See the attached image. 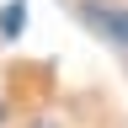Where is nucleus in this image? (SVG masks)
Here are the masks:
<instances>
[{
	"mask_svg": "<svg viewBox=\"0 0 128 128\" xmlns=\"http://www.w3.org/2000/svg\"><path fill=\"white\" fill-rule=\"evenodd\" d=\"M22 22H27V6H22V0H11V6L0 11V32H6V38H16V32H22Z\"/></svg>",
	"mask_w": 128,
	"mask_h": 128,
	"instance_id": "2",
	"label": "nucleus"
},
{
	"mask_svg": "<svg viewBox=\"0 0 128 128\" xmlns=\"http://www.w3.org/2000/svg\"><path fill=\"white\" fill-rule=\"evenodd\" d=\"M86 22H91V27H102L107 38L128 43V11H107V6H86Z\"/></svg>",
	"mask_w": 128,
	"mask_h": 128,
	"instance_id": "1",
	"label": "nucleus"
}]
</instances>
